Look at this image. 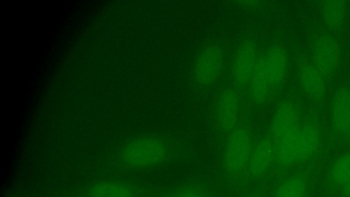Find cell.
<instances>
[{
	"label": "cell",
	"mask_w": 350,
	"mask_h": 197,
	"mask_svg": "<svg viewBox=\"0 0 350 197\" xmlns=\"http://www.w3.org/2000/svg\"><path fill=\"white\" fill-rule=\"evenodd\" d=\"M176 152L174 143L161 135L135 137L124 143L116 155L117 163L128 170L157 167L172 159Z\"/></svg>",
	"instance_id": "cell-1"
},
{
	"label": "cell",
	"mask_w": 350,
	"mask_h": 197,
	"mask_svg": "<svg viewBox=\"0 0 350 197\" xmlns=\"http://www.w3.org/2000/svg\"><path fill=\"white\" fill-rule=\"evenodd\" d=\"M319 141L317 129L312 125L300 127L297 142L296 163L304 162L315 153Z\"/></svg>",
	"instance_id": "cell-13"
},
{
	"label": "cell",
	"mask_w": 350,
	"mask_h": 197,
	"mask_svg": "<svg viewBox=\"0 0 350 197\" xmlns=\"http://www.w3.org/2000/svg\"><path fill=\"white\" fill-rule=\"evenodd\" d=\"M139 186L127 181L103 179L85 186L81 197H141Z\"/></svg>",
	"instance_id": "cell-7"
},
{
	"label": "cell",
	"mask_w": 350,
	"mask_h": 197,
	"mask_svg": "<svg viewBox=\"0 0 350 197\" xmlns=\"http://www.w3.org/2000/svg\"><path fill=\"white\" fill-rule=\"evenodd\" d=\"M274 141L269 137H261L253 146L246 170L256 178L263 175L274 161Z\"/></svg>",
	"instance_id": "cell-9"
},
{
	"label": "cell",
	"mask_w": 350,
	"mask_h": 197,
	"mask_svg": "<svg viewBox=\"0 0 350 197\" xmlns=\"http://www.w3.org/2000/svg\"><path fill=\"white\" fill-rule=\"evenodd\" d=\"M332 122L334 129L345 132L350 127V90L344 88L336 93L332 106Z\"/></svg>",
	"instance_id": "cell-12"
},
{
	"label": "cell",
	"mask_w": 350,
	"mask_h": 197,
	"mask_svg": "<svg viewBox=\"0 0 350 197\" xmlns=\"http://www.w3.org/2000/svg\"><path fill=\"white\" fill-rule=\"evenodd\" d=\"M224 49L218 42H211L197 53L191 70V81L198 92H207L219 81L225 60Z\"/></svg>",
	"instance_id": "cell-2"
},
{
	"label": "cell",
	"mask_w": 350,
	"mask_h": 197,
	"mask_svg": "<svg viewBox=\"0 0 350 197\" xmlns=\"http://www.w3.org/2000/svg\"><path fill=\"white\" fill-rule=\"evenodd\" d=\"M313 57L314 64L323 75L329 74L338 62V52L336 44L328 37L319 38L314 45Z\"/></svg>",
	"instance_id": "cell-11"
},
{
	"label": "cell",
	"mask_w": 350,
	"mask_h": 197,
	"mask_svg": "<svg viewBox=\"0 0 350 197\" xmlns=\"http://www.w3.org/2000/svg\"><path fill=\"white\" fill-rule=\"evenodd\" d=\"M342 191H343V193L346 195V196H350V183H348L347 185H345V187H343L342 188Z\"/></svg>",
	"instance_id": "cell-21"
},
{
	"label": "cell",
	"mask_w": 350,
	"mask_h": 197,
	"mask_svg": "<svg viewBox=\"0 0 350 197\" xmlns=\"http://www.w3.org/2000/svg\"><path fill=\"white\" fill-rule=\"evenodd\" d=\"M241 120L228 136L223 155L224 168L233 175L246 170L254 144L249 124Z\"/></svg>",
	"instance_id": "cell-4"
},
{
	"label": "cell",
	"mask_w": 350,
	"mask_h": 197,
	"mask_svg": "<svg viewBox=\"0 0 350 197\" xmlns=\"http://www.w3.org/2000/svg\"><path fill=\"white\" fill-rule=\"evenodd\" d=\"M321 10L325 23L330 27H338L342 23L345 11L343 1H323Z\"/></svg>",
	"instance_id": "cell-17"
},
{
	"label": "cell",
	"mask_w": 350,
	"mask_h": 197,
	"mask_svg": "<svg viewBox=\"0 0 350 197\" xmlns=\"http://www.w3.org/2000/svg\"><path fill=\"white\" fill-rule=\"evenodd\" d=\"M331 179L342 188L350 183V153L335 162L331 170Z\"/></svg>",
	"instance_id": "cell-18"
},
{
	"label": "cell",
	"mask_w": 350,
	"mask_h": 197,
	"mask_svg": "<svg viewBox=\"0 0 350 197\" xmlns=\"http://www.w3.org/2000/svg\"><path fill=\"white\" fill-rule=\"evenodd\" d=\"M237 3L239 6L247 10L256 11L262 9V2L261 1H239Z\"/></svg>",
	"instance_id": "cell-19"
},
{
	"label": "cell",
	"mask_w": 350,
	"mask_h": 197,
	"mask_svg": "<svg viewBox=\"0 0 350 197\" xmlns=\"http://www.w3.org/2000/svg\"><path fill=\"white\" fill-rule=\"evenodd\" d=\"M267 71L273 89L283 81L288 66L287 53L280 44H274L264 52Z\"/></svg>",
	"instance_id": "cell-10"
},
{
	"label": "cell",
	"mask_w": 350,
	"mask_h": 197,
	"mask_svg": "<svg viewBox=\"0 0 350 197\" xmlns=\"http://www.w3.org/2000/svg\"><path fill=\"white\" fill-rule=\"evenodd\" d=\"M243 93L232 83L217 93L212 107L215 129L223 135H230L239 124L243 113Z\"/></svg>",
	"instance_id": "cell-3"
},
{
	"label": "cell",
	"mask_w": 350,
	"mask_h": 197,
	"mask_svg": "<svg viewBox=\"0 0 350 197\" xmlns=\"http://www.w3.org/2000/svg\"><path fill=\"white\" fill-rule=\"evenodd\" d=\"M171 197H204L200 193L193 190H183L174 194Z\"/></svg>",
	"instance_id": "cell-20"
},
{
	"label": "cell",
	"mask_w": 350,
	"mask_h": 197,
	"mask_svg": "<svg viewBox=\"0 0 350 197\" xmlns=\"http://www.w3.org/2000/svg\"><path fill=\"white\" fill-rule=\"evenodd\" d=\"M262 50L256 34H245L238 43L232 58V84L242 93L247 88Z\"/></svg>",
	"instance_id": "cell-5"
},
{
	"label": "cell",
	"mask_w": 350,
	"mask_h": 197,
	"mask_svg": "<svg viewBox=\"0 0 350 197\" xmlns=\"http://www.w3.org/2000/svg\"><path fill=\"white\" fill-rule=\"evenodd\" d=\"M295 105L290 101H282L276 108L270 127L271 137L276 141L299 127Z\"/></svg>",
	"instance_id": "cell-8"
},
{
	"label": "cell",
	"mask_w": 350,
	"mask_h": 197,
	"mask_svg": "<svg viewBox=\"0 0 350 197\" xmlns=\"http://www.w3.org/2000/svg\"><path fill=\"white\" fill-rule=\"evenodd\" d=\"M349 130L350 131V127H349Z\"/></svg>",
	"instance_id": "cell-22"
},
{
	"label": "cell",
	"mask_w": 350,
	"mask_h": 197,
	"mask_svg": "<svg viewBox=\"0 0 350 197\" xmlns=\"http://www.w3.org/2000/svg\"><path fill=\"white\" fill-rule=\"evenodd\" d=\"M299 128L274 142V161L278 165L285 167L296 163Z\"/></svg>",
	"instance_id": "cell-14"
},
{
	"label": "cell",
	"mask_w": 350,
	"mask_h": 197,
	"mask_svg": "<svg viewBox=\"0 0 350 197\" xmlns=\"http://www.w3.org/2000/svg\"><path fill=\"white\" fill-rule=\"evenodd\" d=\"M273 90L266 68L264 52L262 51L246 90L250 107L254 110L262 109Z\"/></svg>",
	"instance_id": "cell-6"
},
{
	"label": "cell",
	"mask_w": 350,
	"mask_h": 197,
	"mask_svg": "<svg viewBox=\"0 0 350 197\" xmlns=\"http://www.w3.org/2000/svg\"><path fill=\"white\" fill-rule=\"evenodd\" d=\"M300 79L303 88L311 96L319 98L323 96V75L314 64L307 63L301 67Z\"/></svg>",
	"instance_id": "cell-15"
},
{
	"label": "cell",
	"mask_w": 350,
	"mask_h": 197,
	"mask_svg": "<svg viewBox=\"0 0 350 197\" xmlns=\"http://www.w3.org/2000/svg\"><path fill=\"white\" fill-rule=\"evenodd\" d=\"M306 189V179L301 175H295L278 186L274 197H304Z\"/></svg>",
	"instance_id": "cell-16"
}]
</instances>
